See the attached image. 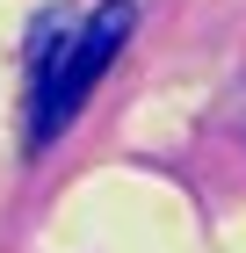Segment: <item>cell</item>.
Wrapping results in <instances>:
<instances>
[{"instance_id": "1", "label": "cell", "mask_w": 246, "mask_h": 253, "mask_svg": "<svg viewBox=\"0 0 246 253\" xmlns=\"http://www.w3.org/2000/svg\"><path fill=\"white\" fill-rule=\"evenodd\" d=\"M131 22H138L131 0H101L95 15H87V29L65 37V51H58V43H29V65H37V116H29V145H37V152L80 116L87 87L116 65V51H123V37H131Z\"/></svg>"}]
</instances>
